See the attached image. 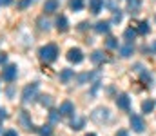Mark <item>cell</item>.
Returning a JSON list of instances; mask_svg holds the SVG:
<instances>
[{
	"mask_svg": "<svg viewBox=\"0 0 156 136\" xmlns=\"http://www.w3.org/2000/svg\"><path fill=\"white\" fill-rule=\"evenodd\" d=\"M38 54H40V60H42V62L51 64V62H55L56 56H58V47L55 44H47L38 51Z\"/></svg>",
	"mask_w": 156,
	"mask_h": 136,
	"instance_id": "obj_1",
	"label": "cell"
},
{
	"mask_svg": "<svg viewBox=\"0 0 156 136\" xmlns=\"http://www.w3.org/2000/svg\"><path fill=\"white\" fill-rule=\"evenodd\" d=\"M37 92H38V84H31V85H27L24 92H22V100H24V103H29V102H33L35 98H37Z\"/></svg>",
	"mask_w": 156,
	"mask_h": 136,
	"instance_id": "obj_2",
	"label": "cell"
},
{
	"mask_svg": "<svg viewBox=\"0 0 156 136\" xmlns=\"http://www.w3.org/2000/svg\"><path fill=\"white\" fill-rule=\"evenodd\" d=\"M91 118H93L94 122L102 124V122L109 120V109H105V107H98V109H94V113L91 114Z\"/></svg>",
	"mask_w": 156,
	"mask_h": 136,
	"instance_id": "obj_3",
	"label": "cell"
},
{
	"mask_svg": "<svg viewBox=\"0 0 156 136\" xmlns=\"http://www.w3.org/2000/svg\"><path fill=\"white\" fill-rule=\"evenodd\" d=\"M131 127H133V131H136V133H144V129H145V124H144V118L142 116H138V114H131Z\"/></svg>",
	"mask_w": 156,
	"mask_h": 136,
	"instance_id": "obj_4",
	"label": "cell"
},
{
	"mask_svg": "<svg viewBox=\"0 0 156 136\" xmlns=\"http://www.w3.org/2000/svg\"><path fill=\"white\" fill-rule=\"evenodd\" d=\"M67 60L73 62V64H80V62L83 60V53H82L78 47H73V49H69V53H67Z\"/></svg>",
	"mask_w": 156,
	"mask_h": 136,
	"instance_id": "obj_5",
	"label": "cell"
},
{
	"mask_svg": "<svg viewBox=\"0 0 156 136\" xmlns=\"http://www.w3.org/2000/svg\"><path fill=\"white\" fill-rule=\"evenodd\" d=\"M16 65H7L4 71H2V78L5 80V82H13L15 78H16Z\"/></svg>",
	"mask_w": 156,
	"mask_h": 136,
	"instance_id": "obj_6",
	"label": "cell"
},
{
	"mask_svg": "<svg viewBox=\"0 0 156 136\" xmlns=\"http://www.w3.org/2000/svg\"><path fill=\"white\" fill-rule=\"evenodd\" d=\"M60 114H64V116L75 114V105H73V102H69V100L62 102V105H60Z\"/></svg>",
	"mask_w": 156,
	"mask_h": 136,
	"instance_id": "obj_7",
	"label": "cell"
},
{
	"mask_svg": "<svg viewBox=\"0 0 156 136\" xmlns=\"http://www.w3.org/2000/svg\"><path fill=\"white\" fill-rule=\"evenodd\" d=\"M116 105H118V109L127 111V109L131 107V98H129L127 94H120V96L116 98Z\"/></svg>",
	"mask_w": 156,
	"mask_h": 136,
	"instance_id": "obj_8",
	"label": "cell"
},
{
	"mask_svg": "<svg viewBox=\"0 0 156 136\" xmlns=\"http://www.w3.org/2000/svg\"><path fill=\"white\" fill-rule=\"evenodd\" d=\"M102 7H104V0H89V9H91L94 15L100 13Z\"/></svg>",
	"mask_w": 156,
	"mask_h": 136,
	"instance_id": "obj_9",
	"label": "cell"
},
{
	"mask_svg": "<svg viewBox=\"0 0 156 136\" xmlns=\"http://www.w3.org/2000/svg\"><path fill=\"white\" fill-rule=\"evenodd\" d=\"M67 27H69V22H67V18L62 15V16H58L56 18V29L58 31H67Z\"/></svg>",
	"mask_w": 156,
	"mask_h": 136,
	"instance_id": "obj_10",
	"label": "cell"
},
{
	"mask_svg": "<svg viewBox=\"0 0 156 136\" xmlns=\"http://www.w3.org/2000/svg\"><path fill=\"white\" fill-rule=\"evenodd\" d=\"M58 9V2L56 0H45V4H44V11L45 13H55Z\"/></svg>",
	"mask_w": 156,
	"mask_h": 136,
	"instance_id": "obj_11",
	"label": "cell"
},
{
	"mask_svg": "<svg viewBox=\"0 0 156 136\" xmlns=\"http://www.w3.org/2000/svg\"><path fill=\"white\" fill-rule=\"evenodd\" d=\"M109 27H111V26H109V22L100 20V22L94 26V31H96V33H107V31H109Z\"/></svg>",
	"mask_w": 156,
	"mask_h": 136,
	"instance_id": "obj_12",
	"label": "cell"
},
{
	"mask_svg": "<svg viewBox=\"0 0 156 136\" xmlns=\"http://www.w3.org/2000/svg\"><path fill=\"white\" fill-rule=\"evenodd\" d=\"M75 76V73H73V69H64L62 73H60V82H64V84H67L71 78Z\"/></svg>",
	"mask_w": 156,
	"mask_h": 136,
	"instance_id": "obj_13",
	"label": "cell"
},
{
	"mask_svg": "<svg viewBox=\"0 0 156 136\" xmlns=\"http://www.w3.org/2000/svg\"><path fill=\"white\" fill-rule=\"evenodd\" d=\"M20 122H22V125L26 127V129H35L33 127V124H31V120H29V116H27V113L26 111H22L20 113Z\"/></svg>",
	"mask_w": 156,
	"mask_h": 136,
	"instance_id": "obj_14",
	"label": "cell"
},
{
	"mask_svg": "<svg viewBox=\"0 0 156 136\" xmlns=\"http://www.w3.org/2000/svg\"><path fill=\"white\" fill-rule=\"evenodd\" d=\"M140 5H142L140 0H129V2H127V9H129L131 13H138V11H140Z\"/></svg>",
	"mask_w": 156,
	"mask_h": 136,
	"instance_id": "obj_15",
	"label": "cell"
},
{
	"mask_svg": "<svg viewBox=\"0 0 156 136\" xmlns=\"http://www.w3.org/2000/svg\"><path fill=\"white\" fill-rule=\"evenodd\" d=\"M83 124H85V120H83L82 116H75V118L71 120V127H73L75 131H78V129H82V127H83Z\"/></svg>",
	"mask_w": 156,
	"mask_h": 136,
	"instance_id": "obj_16",
	"label": "cell"
},
{
	"mask_svg": "<svg viewBox=\"0 0 156 136\" xmlns=\"http://www.w3.org/2000/svg\"><path fill=\"white\" fill-rule=\"evenodd\" d=\"M120 54L123 56V58H129L131 54H133V44H125L120 47Z\"/></svg>",
	"mask_w": 156,
	"mask_h": 136,
	"instance_id": "obj_17",
	"label": "cell"
},
{
	"mask_svg": "<svg viewBox=\"0 0 156 136\" xmlns=\"http://www.w3.org/2000/svg\"><path fill=\"white\" fill-rule=\"evenodd\" d=\"M91 60H93V64H96V65H98V64H102V62L105 60V56H104V53H102V51H94V53L91 54Z\"/></svg>",
	"mask_w": 156,
	"mask_h": 136,
	"instance_id": "obj_18",
	"label": "cell"
},
{
	"mask_svg": "<svg viewBox=\"0 0 156 136\" xmlns=\"http://www.w3.org/2000/svg\"><path fill=\"white\" fill-rule=\"evenodd\" d=\"M123 38L127 40V44H131V40H134V38H136V29H133V27L125 29V33H123Z\"/></svg>",
	"mask_w": 156,
	"mask_h": 136,
	"instance_id": "obj_19",
	"label": "cell"
},
{
	"mask_svg": "<svg viewBox=\"0 0 156 136\" xmlns=\"http://www.w3.org/2000/svg\"><path fill=\"white\" fill-rule=\"evenodd\" d=\"M142 111L144 113H153L154 111V100H145L142 103Z\"/></svg>",
	"mask_w": 156,
	"mask_h": 136,
	"instance_id": "obj_20",
	"label": "cell"
},
{
	"mask_svg": "<svg viewBox=\"0 0 156 136\" xmlns=\"http://www.w3.org/2000/svg\"><path fill=\"white\" fill-rule=\"evenodd\" d=\"M149 31H151V27H149V24H147V22H140V24H138L136 33H140V35H147Z\"/></svg>",
	"mask_w": 156,
	"mask_h": 136,
	"instance_id": "obj_21",
	"label": "cell"
},
{
	"mask_svg": "<svg viewBox=\"0 0 156 136\" xmlns=\"http://www.w3.org/2000/svg\"><path fill=\"white\" fill-rule=\"evenodd\" d=\"M40 103H42L44 107H51V105H53V98H51L49 94H44V96H40Z\"/></svg>",
	"mask_w": 156,
	"mask_h": 136,
	"instance_id": "obj_22",
	"label": "cell"
},
{
	"mask_svg": "<svg viewBox=\"0 0 156 136\" xmlns=\"http://www.w3.org/2000/svg\"><path fill=\"white\" fill-rule=\"evenodd\" d=\"M38 134L40 136H51L53 134V127H51V125H44V127H40Z\"/></svg>",
	"mask_w": 156,
	"mask_h": 136,
	"instance_id": "obj_23",
	"label": "cell"
},
{
	"mask_svg": "<svg viewBox=\"0 0 156 136\" xmlns=\"http://www.w3.org/2000/svg\"><path fill=\"white\" fill-rule=\"evenodd\" d=\"M105 45H107L109 49H115V47H118V40L115 37H109V38L105 40Z\"/></svg>",
	"mask_w": 156,
	"mask_h": 136,
	"instance_id": "obj_24",
	"label": "cell"
},
{
	"mask_svg": "<svg viewBox=\"0 0 156 136\" xmlns=\"http://www.w3.org/2000/svg\"><path fill=\"white\" fill-rule=\"evenodd\" d=\"M49 120H51V124H56L60 120V111H51L49 113Z\"/></svg>",
	"mask_w": 156,
	"mask_h": 136,
	"instance_id": "obj_25",
	"label": "cell"
},
{
	"mask_svg": "<svg viewBox=\"0 0 156 136\" xmlns=\"http://www.w3.org/2000/svg\"><path fill=\"white\" fill-rule=\"evenodd\" d=\"M71 7H73L75 11H80V9L83 7V0H71Z\"/></svg>",
	"mask_w": 156,
	"mask_h": 136,
	"instance_id": "obj_26",
	"label": "cell"
},
{
	"mask_svg": "<svg viewBox=\"0 0 156 136\" xmlns=\"http://www.w3.org/2000/svg\"><path fill=\"white\" fill-rule=\"evenodd\" d=\"M122 16H123V15H122V11H120V9H118V11H115V15H113V22H115V24L122 22Z\"/></svg>",
	"mask_w": 156,
	"mask_h": 136,
	"instance_id": "obj_27",
	"label": "cell"
},
{
	"mask_svg": "<svg viewBox=\"0 0 156 136\" xmlns=\"http://www.w3.org/2000/svg\"><path fill=\"white\" fill-rule=\"evenodd\" d=\"M140 75H142V82H147V84H149V82L153 80V76H151L147 71H144V73H140Z\"/></svg>",
	"mask_w": 156,
	"mask_h": 136,
	"instance_id": "obj_28",
	"label": "cell"
},
{
	"mask_svg": "<svg viewBox=\"0 0 156 136\" xmlns=\"http://www.w3.org/2000/svg\"><path fill=\"white\" fill-rule=\"evenodd\" d=\"M38 24H40V29H45V31L49 29V22H47V20H44V18H40V20H38Z\"/></svg>",
	"mask_w": 156,
	"mask_h": 136,
	"instance_id": "obj_29",
	"label": "cell"
},
{
	"mask_svg": "<svg viewBox=\"0 0 156 136\" xmlns=\"http://www.w3.org/2000/svg\"><path fill=\"white\" fill-rule=\"evenodd\" d=\"M31 2H33V0H22V2H20V4H18V5H20V7H22V9H24V7H27V5H29V4H31Z\"/></svg>",
	"mask_w": 156,
	"mask_h": 136,
	"instance_id": "obj_30",
	"label": "cell"
},
{
	"mask_svg": "<svg viewBox=\"0 0 156 136\" xmlns=\"http://www.w3.org/2000/svg\"><path fill=\"white\" fill-rule=\"evenodd\" d=\"M5 60H7V54L5 53H0V64H4Z\"/></svg>",
	"mask_w": 156,
	"mask_h": 136,
	"instance_id": "obj_31",
	"label": "cell"
},
{
	"mask_svg": "<svg viewBox=\"0 0 156 136\" xmlns=\"http://www.w3.org/2000/svg\"><path fill=\"white\" fill-rule=\"evenodd\" d=\"M4 136H18L16 131H7V133H4Z\"/></svg>",
	"mask_w": 156,
	"mask_h": 136,
	"instance_id": "obj_32",
	"label": "cell"
},
{
	"mask_svg": "<svg viewBox=\"0 0 156 136\" xmlns=\"http://www.w3.org/2000/svg\"><path fill=\"white\" fill-rule=\"evenodd\" d=\"M5 116H7V113H5V109H0V118H2V120H4V118H5Z\"/></svg>",
	"mask_w": 156,
	"mask_h": 136,
	"instance_id": "obj_33",
	"label": "cell"
},
{
	"mask_svg": "<svg viewBox=\"0 0 156 136\" xmlns=\"http://www.w3.org/2000/svg\"><path fill=\"white\" fill-rule=\"evenodd\" d=\"M116 136H129V133H127V131H123V129H122V131H118V134Z\"/></svg>",
	"mask_w": 156,
	"mask_h": 136,
	"instance_id": "obj_34",
	"label": "cell"
},
{
	"mask_svg": "<svg viewBox=\"0 0 156 136\" xmlns=\"http://www.w3.org/2000/svg\"><path fill=\"white\" fill-rule=\"evenodd\" d=\"M11 4V0H0V5H9Z\"/></svg>",
	"mask_w": 156,
	"mask_h": 136,
	"instance_id": "obj_35",
	"label": "cell"
},
{
	"mask_svg": "<svg viewBox=\"0 0 156 136\" xmlns=\"http://www.w3.org/2000/svg\"><path fill=\"white\" fill-rule=\"evenodd\" d=\"M85 136H96V134L94 133H89V134H85Z\"/></svg>",
	"mask_w": 156,
	"mask_h": 136,
	"instance_id": "obj_36",
	"label": "cell"
},
{
	"mask_svg": "<svg viewBox=\"0 0 156 136\" xmlns=\"http://www.w3.org/2000/svg\"><path fill=\"white\" fill-rule=\"evenodd\" d=\"M0 127H2V124H0ZM0 131H2V129H0Z\"/></svg>",
	"mask_w": 156,
	"mask_h": 136,
	"instance_id": "obj_37",
	"label": "cell"
}]
</instances>
